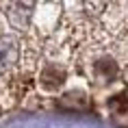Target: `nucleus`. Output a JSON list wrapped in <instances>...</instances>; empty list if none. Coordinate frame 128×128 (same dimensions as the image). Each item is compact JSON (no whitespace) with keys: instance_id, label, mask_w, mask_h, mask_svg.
<instances>
[{"instance_id":"obj_3","label":"nucleus","mask_w":128,"mask_h":128,"mask_svg":"<svg viewBox=\"0 0 128 128\" xmlns=\"http://www.w3.org/2000/svg\"><path fill=\"white\" fill-rule=\"evenodd\" d=\"M59 106L70 108V111H85V108H89V100L82 91H70L59 100Z\"/></svg>"},{"instance_id":"obj_1","label":"nucleus","mask_w":128,"mask_h":128,"mask_svg":"<svg viewBox=\"0 0 128 128\" xmlns=\"http://www.w3.org/2000/svg\"><path fill=\"white\" fill-rule=\"evenodd\" d=\"M20 56V46L13 37H2L0 39V74L7 72Z\"/></svg>"},{"instance_id":"obj_4","label":"nucleus","mask_w":128,"mask_h":128,"mask_svg":"<svg viewBox=\"0 0 128 128\" xmlns=\"http://www.w3.org/2000/svg\"><path fill=\"white\" fill-rule=\"evenodd\" d=\"M63 78H65L63 70H56L54 65H50V68H46L44 72H41V85H44L46 89H56V87H61Z\"/></svg>"},{"instance_id":"obj_2","label":"nucleus","mask_w":128,"mask_h":128,"mask_svg":"<svg viewBox=\"0 0 128 128\" xmlns=\"http://www.w3.org/2000/svg\"><path fill=\"white\" fill-rule=\"evenodd\" d=\"M108 111L111 117L120 128H128V100L124 96H115L108 100Z\"/></svg>"}]
</instances>
